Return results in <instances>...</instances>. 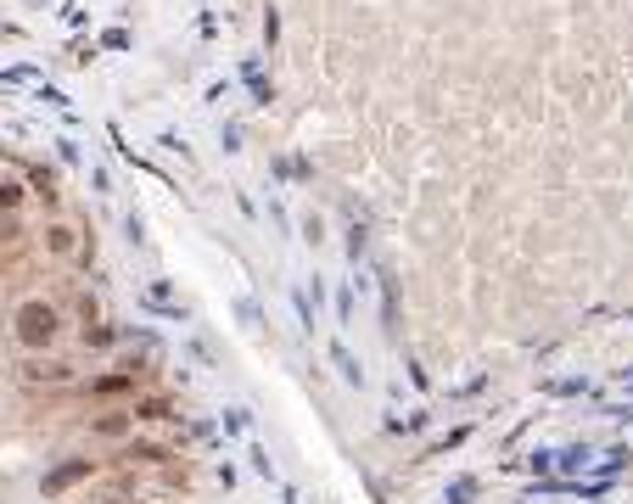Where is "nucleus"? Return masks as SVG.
I'll return each mask as SVG.
<instances>
[{
  "label": "nucleus",
  "mask_w": 633,
  "mask_h": 504,
  "mask_svg": "<svg viewBox=\"0 0 633 504\" xmlns=\"http://www.w3.org/2000/svg\"><path fill=\"white\" fill-rule=\"evenodd\" d=\"M12 336H17V348L51 353V348H62V336H68V320H62V308H57V303H45V297H29V303H17V314H12Z\"/></svg>",
  "instance_id": "f257e3e1"
},
{
  "label": "nucleus",
  "mask_w": 633,
  "mask_h": 504,
  "mask_svg": "<svg viewBox=\"0 0 633 504\" xmlns=\"http://www.w3.org/2000/svg\"><path fill=\"white\" fill-rule=\"evenodd\" d=\"M45 252L51 258H79V230L73 224H45Z\"/></svg>",
  "instance_id": "f03ea898"
}]
</instances>
